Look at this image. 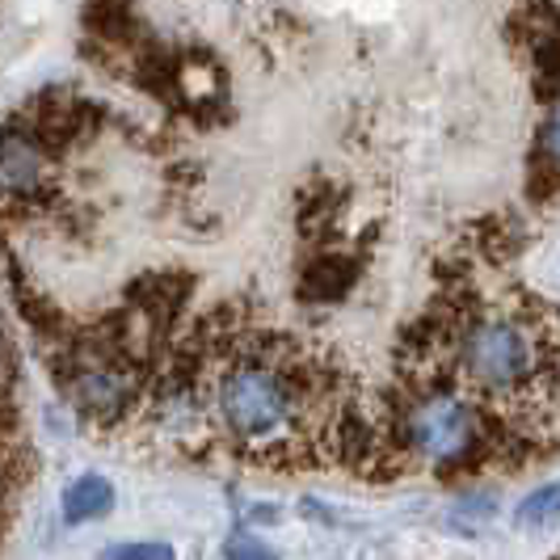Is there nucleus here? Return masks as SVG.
<instances>
[{
	"label": "nucleus",
	"mask_w": 560,
	"mask_h": 560,
	"mask_svg": "<svg viewBox=\"0 0 560 560\" xmlns=\"http://www.w3.org/2000/svg\"><path fill=\"white\" fill-rule=\"evenodd\" d=\"M451 380L480 409H498L523 439L560 430V312L532 295L489 300L459 316Z\"/></svg>",
	"instance_id": "f257e3e1"
},
{
	"label": "nucleus",
	"mask_w": 560,
	"mask_h": 560,
	"mask_svg": "<svg viewBox=\"0 0 560 560\" xmlns=\"http://www.w3.org/2000/svg\"><path fill=\"white\" fill-rule=\"evenodd\" d=\"M325 400L320 366L304 363L282 341L232 354L215 371V413L245 447L275 455L308 434L312 409Z\"/></svg>",
	"instance_id": "f03ea898"
},
{
	"label": "nucleus",
	"mask_w": 560,
	"mask_h": 560,
	"mask_svg": "<svg viewBox=\"0 0 560 560\" xmlns=\"http://www.w3.org/2000/svg\"><path fill=\"white\" fill-rule=\"evenodd\" d=\"M400 434H405V447L430 468H459L480 451L477 405L455 393L421 396L409 405Z\"/></svg>",
	"instance_id": "7ed1b4c3"
},
{
	"label": "nucleus",
	"mask_w": 560,
	"mask_h": 560,
	"mask_svg": "<svg viewBox=\"0 0 560 560\" xmlns=\"http://www.w3.org/2000/svg\"><path fill=\"white\" fill-rule=\"evenodd\" d=\"M51 165L34 131H0V202H34L47 195Z\"/></svg>",
	"instance_id": "20e7f679"
},
{
	"label": "nucleus",
	"mask_w": 560,
	"mask_h": 560,
	"mask_svg": "<svg viewBox=\"0 0 560 560\" xmlns=\"http://www.w3.org/2000/svg\"><path fill=\"white\" fill-rule=\"evenodd\" d=\"M72 396H77V405H81L89 418L110 421L127 409L131 384H127V375L114 371V366H93V371H81V375H77Z\"/></svg>",
	"instance_id": "39448f33"
},
{
	"label": "nucleus",
	"mask_w": 560,
	"mask_h": 560,
	"mask_svg": "<svg viewBox=\"0 0 560 560\" xmlns=\"http://www.w3.org/2000/svg\"><path fill=\"white\" fill-rule=\"evenodd\" d=\"M110 505H114L110 480L81 477L77 485H68V493H63V518L68 523H89V518H102Z\"/></svg>",
	"instance_id": "423d86ee"
},
{
	"label": "nucleus",
	"mask_w": 560,
	"mask_h": 560,
	"mask_svg": "<svg viewBox=\"0 0 560 560\" xmlns=\"http://www.w3.org/2000/svg\"><path fill=\"white\" fill-rule=\"evenodd\" d=\"M557 523H560V480H552V485H539L532 498L518 505V527L544 532V527H557Z\"/></svg>",
	"instance_id": "0eeeda50"
},
{
	"label": "nucleus",
	"mask_w": 560,
	"mask_h": 560,
	"mask_svg": "<svg viewBox=\"0 0 560 560\" xmlns=\"http://www.w3.org/2000/svg\"><path fill=\"white\" fill-rule=\"evenodd\" d=\"M337 266H341V261H320V266H312V275L304 279V295H308V300H337V295H346L354 270L346 266V270L337 275Z\"/></svg>",
	"instance_id": "6e6552de"
},
{
	"label": "nucleus",
	"mask_w": 560,
	"mask_h": 560,
	"mask_svg": "<svg viewBox=\"0 0 560 560\" xmlns=\"http://www.w3.org/2000/svg\"><path fill=\"white\" fill-rule=\"evenodd\" d=\"M110 557H173V548H165V544H118V548H110Z\"/></svg>",
	"instance_id": "1a4fd4ad"
},
{
	"label": "nucleus",
	"mask_w": 560,
	"mask_h": 560,
	"mask_svg": "<svg viewBox=\"0 0 560 560\" xmlns=\"http://www.w3.org/2000/svg\"><path fill=\"white\" fill-rule=\"evenodd\" d=\"M544 152H548V161L560 168V106L552 114V122H548V131H544Z\"/></svg>",
	"instance_id": "9d476101"
},
{
	"label": "nucleus",
	"mask_w": 560,
	"mask_h": 560,
	"mask_svg": "<svg viewBox=\"0 0 560 560\" xmlns=\"http://www.w3.org/2000/svg\"><path fill=\"white\" fill-rule=\"evenodd\" d=\"M224 552L228 557H270V548H266V544H228Z\"/></svg>",
	"instance_id": "9b49d317"
},
{
	"label": "nucleus",
	"mask_w": 560,
	"mask_h": 560,
	"mask_svg": "<svg viewBox=\"0 0 560 560\" xmlns=\"http://www.w3.org/2000/svg\"><path fill=\"white\" fill-rule=\"evenodd\" d=\"M0 375H4V354H0Z\"/></svg>",
	"instance_id": "f8f14e48"
}]
</instances>
